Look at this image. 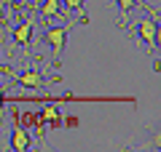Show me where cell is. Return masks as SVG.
<instances>
[{"label":"cell","instance_id":"6da1fadb","mask_svg":"<svg viewBox=\"0 0 161 152\" xmlns=\"http://www.w3.org/2000/svg\"><path fill=\"white\" fill-rule=\"evenodd\" d=\"M134 29H137V35L145 40V45H148V53H156V48H158V22H153V19H142V22L132 24Z\"/></svg>","mask_w":161,"mask_h":152},{"label":"cell","instance_id":"7a4b0ae2","mask_svg":"<svg viewBox=\"0 0 161 152\" xmlns=\"http://www.w3.org/2000/svg\"><path fill=\"white\" fill-rule=\"evenodd\" d=\"M67 32H70V24H64V27H51V29H46V35H43V40H46V43L51 45V51H54V62H59V53L64 51Z\"/></svg>","mask_w":161,"mask_h":152},{"label":"cell","instance_id":"3957f363","mask_svg":"<svg viewBox=\"0 0 161 152\" xmlns=\"http://www.w3.org/2000/svg\"><path fill=\"white\" fill-rule=\"evenodd\" d=\"M11 149H16V152H24L30 147V131L27 128H22V123H19L16 118H14V131H11Z\"/></svg>","mask_w":161,"mask_h":152},{"label":"cell","instance_id":"277c9868","mask_svg":"<svg viewBox=\"0 0 161 152\" xmlns=\"http://www.w3.org/2000/svg\"><path fill=\"white\" fill-rule=\"evenodd\" d=\"M32 29H35L32 19H30V22L16 24V29H14V40H16L19 45H30V35H32Z\"/></svg>","mask_w":161,"mask_h":152},{"label":"cell","instance_id":"5b68a950","mask_svg":"<svg viewBox=\"0 0 161 152\" xmlns=\"http://www.w3.org/2000/svg\"><path fill=\"white\" fill-rule=\"evenodd\" d=\"M19 83H22V85H27V88H38V85L43 83V78H40V72H38V69H27V72H22V75H19Z\"/></svg>","mask_w":161,"mask_h":152},{"label":"cell","instance_id":"8992f818","mask_svg":"<svg viewBox=\"0 0 161 152\" xmlns=\"http://www.w3.org/2000/svg\"><path fill=\"white\" fill-rule=\"evenodd\" d=\"M118 8H121V19H118V27L124 29L129 24V16H132V11L137 6H134V0H118Z\"/></svg>","mask_w":161,"mask_h":152},{"label":"cell","instance_id":"52a82bcc","mask_svg":"<svg viewBox=\"0 0 161 152\" xmlns=\"http://www.w3.org/2000/svg\"><path fill=\"white\" fill-rule=\"evenodd\" d=\"M59 6H62V0H43V6H40V19L57 16V13H59Z\"/></svg>","mask_w":161,"mask_h":152},{"label":"cell","instance_id":"ba28073f","mask_svg":"<svg viewBox=\"0 0 161 152\" xmlns=\"http://www.w3.org/2000/svg\"><path fill=\"white\" fill-rule=\"evenodd\" d=\"M40 120H46V123H51V125H59V123H62V118H59V112H57L54 107H43Z\"/></svg>","mask_w":161,"mask_h":152},{"label":"cell","instance_id":"9c48e42d","mask_svg":"<svg viewBox=\"0 0 161 152\" xmlns=\"http://www.w3.org/2000/svg\"><path fill=\"white\" fill-rule=\"evenodd\" d=\"M62 3L70 8V11H80V6H83V0H62Z\"/></svg>","mask_w":161,"mask_h":152},{"label":"cell","instance_id":"30bf717a","mask_svg":"<svg viewBox=\"0 0 161 152\" xmlns=\"http://www.w3.org/2000/svg\"><path fill=\"white\" fill-rule=\"evenodd\" d=\"M27 3H30V0H14V6H16V11H22V8L27 6Z\"/></svg>","mask_w":161,"mask_h":152},{"label":"cell","instance_id":"8fae6325","mask_svg":"<svg viewBox=\"0 0 161 152\" xmlns=\"http://www.w3.org/2000/svg\"><path fill=\"white\" fill-rule=\"evenodd\" d=\"M3 6H14V0H0V8Z\"/></svg>","mask_w":161,"mask_h":152},{"label":"cell","instance_id":"7c38bea8","mask_svg":"<svg viewBox=\"0 0 161 152\" xmlns=\"http://www.w3.org/2000/svg\"><path fill=\"white\" fill-rule=\"evenodd\" d=\"M0 115H3V88H0Z\"/></svg>","mask_w":161,"mask_h":152},{"label":"cell","instance_id":"4fadbf2b","mask_svg":"<svg viewBox=\"0 0 161 152\" xmlns=\"http://www.w3.org/2000/svg\"><path fill=\"white\" fill-rule=\"evenodd\" d=\"M142 3H145V0H134V6H142Z\"/></svg>","mask_w":161,"mask_h":152},{"label":"cell","instance_id":"5bb4252c","mask_svg":"<svg viewBox=\"0 0 161 152\" xmlns=\"http://www.w3.org/2000/svg\"><path fill=\"white\" fill-rule=\"evenodd\" d=\"M0 53H3V45H0Z\"/></svg>","mask_w":161,"mask_h":152},{"label":"cell","instance_id":"9a60e30c","mask_svg":"<svg viewBox=\"0 0 161 152\" xmlns=\"http://www.w3.org/2000/svg\"><path fill=\"white\" fill-rule=\"evenodd\" d=\"M0 29H3V27H0Z\"/></svg>","mask_w":161,"mask_h":152}]
</instances>
